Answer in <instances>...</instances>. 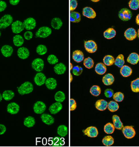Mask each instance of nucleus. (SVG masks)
<instances>
[{"label": "nucleus", "instance_id": "nucleus-1", "mask_svg": "<svg viewBox=\"0 0 139 147\" xmlns=\"http://www.w3.org/2000/svg\"><path fill=\"white\" fill-rule=\"evenodd\" d=\"M33 90V86L32 84L29 82L26 81L22 84L21 86L18 87V92L21 95H25L27 94L32 92Z\"/></svg>", "mask_w": 139, "mask_h": 147}, {"label": "nucleus", "instance_id": "nucleus-2", "mask_svg": "<svg viewBox=\"0 0 139 147\" xmlns=\"http://www.w3.org/2000/svg\"><path fill=\"white\" fill-rule=\"evenodd\" d=\"M13 17L11 15L5 14L0 19V29H5L13 23Z\"/></svg>", "mask_w": 139, "mask_h": 147}, {"label": "nucleus", "instance_id": "nucleus-3", "mask_svg": "<svg viewBox=\"0 0 139 147\" xmlns=\"http://www.w3.org/2000/svg\"><path fill=\"white\" fill-rule=\"evenodd\" d=\"M52 33L51 29L48 27H42L36 33V36L41 38H46Z\"/></svg>", "mask_w": 139, "mask_h": 147}, {"label": "nucleus", "instance_id": "nucleus-4", "mask_svg": "<svg viewBox=\"0 0 139 147\" xmlns=\"http://www.w3.org/2000/svg\"><path fill=\"white\" fill-rule=\"evenodd\" d=\"M122 133L126 138L131 139L134 137L136 135V131L133 126H126L125 127H123Z\"/></svg>", "mask_w": 139, "mask_h": 147}, {"label": "nucleus", "instance_id": "nucleus-5", "mask_svg": "<svg viewBox=\"0 0 139 147\" xmlns=\"http://www.w3.org/2000/svg\"><path fill=\"white\" fill-rule=\"evenodd\" d=\"M32 67L34 70L37 72H41L42 71L44 67L43 61L41 58H36L33 61Z\"/></svg>", "mask_w": 139, "mask_h": 147}, {"label": "nucleus", "instance_id": "nucleus-6", "mask_svg": "<svg viewBox=\"0 0 139 147\" xmlns=\"http://www.w3.org/2000/svg\"><path fill=\"white\" fill-rule=\"evenodd\" d=\"M118 16L122 21H128L132 17V13L127 9H122L119 12Z\"/></svg>", "mask_w": 139, "mask_h": 147}, {"label": "nucleus", "instance_id": "nucleus-7", "mask_svg": "<svg viewBox=\"0 0 139 147\" xmlns=\"http://www.w3.org/2000/svg\"><path fill=\"white\" fill-rule=\"evenodd\" d=\"M24 26L23 23L19 20H17L12 23L11 25V30L12 32L15 34H18L21 32L24 29Z\"/></svg>", "mask_w": 139, "mask_h": 147}, {"label": "nucleus", "instance_id": "nucleus-8", "mask_svg": "<svg viewBox=\"0 0 139 147\" xmlns=\"http://www.w3.org/2000/svg\"><path fill=\"white\" fill-rule=\"evenodd\" d=\"M84 48L89 53H94L97 50V45L93 41H89L84 42Z\"/></svg>", "mask_w": 139, "mask_h": 147}, {"label": "nucleus", "instance_id": "nucleus-9", "mask_svg": "<svg viewBox=\"0 0 139 147\" xmlns=\"http://www.w3.org/2000/svg\"><path fill=\"white\" fill-rule=\"evenodd\" d=\"M46 110L45 104L41 101L36 102L33 106L34 112L36 114H42Z\"/></svg>", "mask_w": 139, "mask_h": 147}, {"label": "nucleus", "instance_id": "nucleus-10", "mask_svg": "<svg viewBox=\"0 0 139 147\" xmlns=\"http://www.w3.org/2000/svg\"><path fill=\"white\" fill-rule=\"evenodd\" d=\"M85 135L90 138H96L98 135V130L96 127L90 126L83 130Z\"/></svg>", "mask_w": 139, "mask_h": 147}, {"label": "nucleus", "instance_id": "nucleus-11", "mask_svg": "<svg viewBox=\"0 0 139 147\" xmlns=\"http://www.w3.org/2000/svg\"><path fill=\"white\" fill-rule=\"evenodd\" d=\"M46 80V78L45 75L42 73H37L34 78V81L38 86H41L43 84H45Z\"/></svg>", "mask_w": 139, "mask_h": 147}, {"label": "nucleus", "instance_id": "nucleus-12", "mask_svg": "<svg viewBox=\"0 0 139 147\" xmlns=\"http://www.w3.org/2000/svg\"><path fill=\"white\" fill-rule=\"evenodd\" d=\"M23 26L25 29L27 30H33L36 27V21L33 18H28L23 22Z\"/></svg>", "mask_w": 139, "mask_h": 147}, {"label": "nucleus", "instance_id": "nucleus-13", "mask_svg": "<svg viewBox=\"0 0 139 147\" xmlns=\"http://www.w3.org/2000/svg\"><path fill=\"white\" fill-rule=\"evenodd\" d=\"M20 110V107L18 104L16 103H10L7 106V111L11 114H17Z\"/></svg>", "mask_w": 139, "mask_h": 147}, {"label": "nucleus", "instance_id": "nucleus-14", "mask_svg": "<svg viewBox=\"0 0 139 147\" xmlns=\"http://www.w3.org/2000/svg\"><path fill=\"white\" fill-rule=\"evenodd\" d=\"M137 32L134 29L129 28L124 33V36L126 38L128 41H133L137 37Z\"/></svg>", "mask_w": 139, "mask_h": 147}, {"label": "nucleus", "instance_id": "nucleus-15", "mask_svg": "<svg viewBox=\"0 0 139 147\" xmlns=\"http://www.w3.org/2000/svg\"><path fill=\"white\" fill-rule=\"evenodd\" d=\"M83 15L89 19H94L96 17V13L90 7H85L83 10Z\"/></svg>", "mask_w": 139, "mask_h": 147}, {"label": "nucleus", "instance_id": "nucleus-16", "mask_svg": "<svg viewBox=\"0 0 139 147\" xmlns=\"http://www.w3.org/2000/svg\"><path fill=\"white\" fill-rule=\"evenodd\" d=\"M62 109H63V106H62L61 103L56 102L52 104L49 108V110L50 113L52 114H55L60 112Z\"/></svg>", "mask_w": 139, "mask_h": 147}, {"label": "nucleus", "instance_id": "nucleus-17", "mask_svg": "<svg viewBox=\"0 0 139 147\" xmlns=\"http://www.w3.org/2000/svg\"><path fill=\"white\" fill-rule=\"evenodd\" d=\"M17 55L21 59H26L29 56V51L26 48H20L17 51Z\"/></svg>", "mask_w": 139, "mask_h": 147}, {"label": "nucleus", "instance_id": "nucleus-18", "mask_svg": "<svg viewBox=\"0 0 139 147\" xmlns=\"http://www.w3.org/2000/svg\"><path fill=\"white\" fill-rule=\"evenodd\" d=\"M42 122L47 125H51L54 123V119L51 115L48 114H42L41 116Z\"/></svg>", "mask_w": 139, "mask_h": 147}, {"label": "nucleus", "instance_id": "nucleus-19", "mask_svg": "<svg viewBox=\"0 0 139 147\" xmlns=\"http://www.w3.org/2000/svg\"><path fill=\"white\" fill-rule=\"evenodd\" d=\"M73 59L76 63H81L84 60V54L81 51H75L73 53Z\"/></svg>", "mask_w": 139, "mask_h": 147}, {"label": "nucleus", "instance_id": "nucleus-20", "mask_svg": "<svg viewBox=\"0 0 139 147\" xmlns=\"http://www.w3.org/2000/svg\"><path fill=\"white\" fill-rule=\"evenodd\" d=\"M1 51L3 56L5 57H10L13 52V49L11 46L4 45L1 48Z\"/></svg>", "mask_w": 139, "mask_h": 147}, {"label": "nucleus", "instance_id": "nucleus-21", "mask_svg": "<svg viewBox=\"0 0 139 147\" xmlns=\"http://www.w3.org/2000/svg\"><path fill=\"white\" fill-rule=\"evenodd\" d=\"M108 103L105 100H99L95 103V107L96 109L100 111H104L106 109Z\"/></svg>", "mask_w": 139, "mask_h": 147}, {"label": "nucleus", "instance_id": "nucleus-22", "mask_svg": "<svg viewBox=\"0 0 139 147\" xmlns=\"http://www.w3.org/2000/svg\"><path fill=\"white\" fill-rule=\"evenodd\" d=\"M53 70L58 75H62L64 74L66 71V67L63 63H59L55 65L53 68Z\"/></svg>", "mask_w": 139, "mask_h": 147}, {"label": "nucleus", "instance_id": "nucleus-23", "mask_svg": "<svg viewBox=\"0 0 139 147\" xmlns=\"http://www.w3.org/2000/svg\"><path fill=\"white\" fill-rule=\"evenodd\" d=\"M112 121H113V125L115 129L120 130L123 128V124L118 116L114 115L112 116Z\"/></svg>", "mask_w": 139, "mask_h": 147}, {"label": "nucleus", "instance_id": "nucleus-24", "mask_svg": "<svg viewBox=\"0 0 139 147\" xmlns=\"http://www.w3.org/2000/svg\"><path fill=\"white\" fill-rule=\"evenodd\" d=\"M139 61V55L136 53H131L127 58V62L128 63L136 65Z\"/></svg>", "mask_w": 139, "mask_h": 147}, {"label": "nucleus", "instance_id": "nucleus-25", "mask_svg": "<svg viewBox=\"0 0 139 147\" xmlns=\"http://www.w3.org/2000/svg\"><path fill=\"white\" fill-rule=\"evenodd\" d=\"M114 81V77L111 74H106L102 78L103 83L106 86H111Z\"/></svg>", "mask_w": 139, "mask_h": 147}, {"label": "nucleus", "instance_id": "nucleus-26", "mask_svg": "<svg viewBox=\"0 0 139 147\" xmlns=\"http://www.w3.org/2000/svg\"><path fill=\"white\" fill-rule=\"evenodd\" d=\"M45 85L49 90H53L57 87V81L53 78H49L46 80Z\"/></svg>", "mask_w": 139, "mask_h": 147}, {"label": "nucleus", "instance_id": "nucleus-27", "mask_svg": "<svg viewBox=\"0 0 139 147\" xmlns=\"http://www.w3.org/2000/svg\"><path fill=\"white\" fill-rule=\"evenodd\" d=\"M120 73L122 76L128 77L132 74V69H131V68L130 67L127 65H124L121 68Z\"/></svg>", "mask_w": 139, "mask_h": 147}, {"label": "nucleus", "instance_id": "nucleus-28", "mask_svg": "<svg viewBox=\"0 0 139 147\" xmlns=\"http://www.w3.org/2000/svg\"><path fill=\"white\" fill-rule=\"evenodd\" d=\"M70 20L73 23H79L81 20V15L79 13L72 11L70 14Z\"/></svg>", "mask_w": 139, "mask_h": 147}, {"label": "nucleus", "instance_id": "nucleus-29", "mask_svg": "<svg viewBox=\"0 0 139 147\" xmlns=\"http://www.w3.org/2000/svg\"><path fill=\"white\" fill-rule=\"evenodd\" d=\"M95 71L99 75L104 74L106 71V65L102 63H98L95 67Z\"/></svg>", "mask_w": 139, "mask_h": 147}, {"label": "nucleus", "instance_id": "nucleus-30", "mask_svg": "<svg viewBox=\"0 0 139 147\" xmlns=\"http://www.w3.org/2000/svg\"><path fill=\"white\" fill-rule=\"evenodd\" d=\"M62 25H63V22H62L61 20L59 18H54L51 21V26L54 29H59L61 27Z\"/></svg>", "mask_w": 139, "mask_h": 147}, {"label": "nucleus", "instance_id": "nucleus-31", "mask_svg": "<svg viewBox=\"0 0 139 147\" xmlns=\"http://www.w3.org/2000/svg\"><path fill=\"white\" fill-rule=\"evenodd\" d=\"M116 35L115 30L112 28H110L107 29L104 33V37L107 39H111L114 38Z\"/></svg>", "mask_w": 139, "mask_h": 147}, {"label": "nucleus", "instance_id": "nucleus-32", "mask_svg": "<svg viewBox=\"0 0 139 147\" xmlns=\"http://www.w3.org/2000/svg\"><path fill=\"white\" fill-rule=\"evenodd\" d=\"M57 134L61 137L65 136L68 134V128L65 125H61L57 129Z\"/></svg>", "mask_w": 139, "mask_h": 147}, {"label": "nucleus", "instance_id": "nucleus-33", "mask_svg": "<svg viewBox=\"0 0 139 147\" xmlns=\"http://www.w3.org/2000/svg\"><path fill=\"white\" fill-rule=\"evenodd\" d=\"M24 125L27 128H32L35 124V120L34 118L32 116H28L24 120Z\"/></svg>", "mask_w": 139, "mask_h": 147}, {"label": "nucleus", "instance_id": "nucleus-34", "mask_svg": "<svg viewBox=\"0 0 139 147\" xmlns=\"http://www.w3.org/2000/svg\"><path fill=\"white\" fill-rule=\"evenodd\" d=\"M107 108L110 112H115L118 110L119 105L117 102L115 101H111L108 103Z\"/></svg>", "mask_w": 139, "mask_h": 147}, {"label": "nucleus", "instance_id": "nucleus-35", "mask_svg": "<svg viewBox=\"0 0 139 147\" xmlns=\"http://www.w3.org/2000/svg\"><path fill=\"white\" fill-rule=\"evenodd\" d=\"M2 96L3 98L6 101H10L14 97V93L11 90H6L3 92Z\"/></svg>", "mask_w": 139, "mask_h": 147}, {"label": "nucleus", "instance_id": "nucleus-36", "mask_svg": "<svg viewBox=\"0 0 139 147\" xmlns=\"http://www.w3.org/2000/svg\"><path fill=\"white\" fill-rule=\"evenodd\" d=\"M13 43L15 46H21L24 43V39L21 36L17 35L13 37Z\"/></svg>", "mask_w": 139, "mask_h": 147}, {"label": "nucleus", "instance_id": "nucleus-37", "mask_svg": "<svg viewBox=\"0 0 139 147\" xmlns=\"http://www.w3.org/2000/svg\"><path fill=\"white\" fill-rule=\"evenodd\" d=\"M102 143L106 146H112L114 143V140L111 136H106L103 138Z\"/></svg>", "mask_w": 139, "mask_h": 147}, {"label": "nucleus", "instance_id": "nucleus-38", "mask_svg": "<svg viewBox=\"0 0 139 147\" xmlns=\"http://www.w3.org/2000/svg\"><path fill=\"white\" fill-rule=\"evenodd\" d=\"M65 98V94L63 91H59L56 92V94H55V100H56L57 102L58 103H61L63 102Z\"/></svg>", "mask_w": 139, "mask_h": 147}, {"label": "nucleus", "instance_id": "nucleus-39", "mask_svg": "<svg viewBox=\"0 0 139 147\" xmlns=\"http://www.w3.org/2000/svg\"><path fill=\"white\" fill-rule=\"evenodd\" d=\"M115 127L111 123H108L104 126V132L107 134H112L114 133Z\"/></svg>", "mask_w": 139, "mask_h": 147}, {"label": "nucleus", "instance_id": "nucleus-40", "mask_svg": "<svg viewBox=\"0 0 139 147\" xmlns=\"http://www.w3.org/2000/svg\"><path fill=\"white\" fill-rule=\"evenodd\" d=\"M104 63L105 65L111 66L115 63V59L112 56L106 55L104 58Z\"/></svg>", "mask_w": 139, "mask_h": 147}, {"label": "nucleus", "instance_id": "nucleus-41", "mask_svg": "<svg viewBox=\"0 0 139 147\" xmlns=\"http://www.w3.org/2000/svg\"><path fill=\"white\" fill-rule=\"evenodd\" d=\"M114 64L116 66L121 68L124 66V56L122 55H118V57L116 58Z\"/></svg>", "mask_w": 139, "mask_h": 147}, {"label": "nucleus", "instance_id": "nucleus-42", "mask_svg": "<svg viewBox=\"0 0 139 147\" xmlns=\"http://www.w3.org/2000/svg\"><path fill=\"white\" fill-rule=\"evenodd\" d=\"M90 92L92 94V95L97 97L100 95V92H101V89L98 86H94L91 87L90 90Z\"/></svg>", "mask_w": 139, "mask_h": 147}, {"label": "nucleus", "instance_id": "nucleus-43", "mask_svg": "<svg viewBox=\"0 0 139 147\" xmlns=\"http://www.w3.org/2000/svg\"><path fill=\"white\" fill-rule=\"evenodd\" d=\"M47 52V48L43 45H39L36 48V53L39 55H43Z\"/></svg>", "mask_w": 139, "mask_h": 147}, {"label": "nucleus", "instance_id": "nucleus-44", "mask_svg": "<svg viewBox=\"0 0 139 147\" xmlns=\"http://www.w3.org/2000/svg\"><path fill=\"white\" fill-rule=\"evenodd\" d=\"M131 88L134 92H139V78L131 82Z\"/></svg>", "mask_w": 139, "mask_h": 147}, {"label": "nucleus", "instance_id": "nucleus-45", "mask_svg": "<svg viewBox=\"0 0 139 147\" xmlns=\"http://www.w3.org/2000/svg\"><path fill=\"white\" fill-rule=\"evenodd\" d=\"M83 64L85 66V67H86L88 69H90V68H92L93 67H94V60H93L91 58L88 57L84 60Z\"/></svg>", "mask_w": 139, "mask_h": 147}, {"label": "nucleus", "instance_id": "nucleus-46", "mask_svg": "<svg viewBox=\"0 0 139 147\" xmlns=\"http://www.w3.org/2000/svg\"><path fill=\"white\" fill-rule=\"evenodd\" d=\"M124 94L123 93L121 92H115V93L113 96V98L116 102H121L124 100Z\"/></svg>", "mask_w": 139, "mask_h": 147}, {"label": "nucleus", "instance_id": "nucleus-47", "mask_svg": "<svg viewBox=\"0 0 139 147\" xmlns=\"http://www.w3.org/2000/svg\"><path fill=\"white\" fill-rule=\"evenodd\" d=\"M129 7L133 10H137L139 8V0H131L129 2Z\"/></svg>", "mask_w": 139, "mask_h": 147}, {"label": "nucleus", "instance_id": "nucleus-48", "mask_svg": "<svg viewBox=\"0 0 139 147\" xmlns=\"http://www.w3.org/2000/svg\"><path fill=\"white\" fill-rule=\"evenodd\" d=\"M73 74L76 76H79L83 72V68L80 66H75L72 69Z\"/></svg>", "mask_w": 139, "mask_h": 147}, {"label": "nucleus", "instance_id": "nucleus-49", "mask_svg": "<svg viewBox=\"0 0 139 147\" xmlns=\"http://www.w3.org/2000/svg\"><path fill=\"white\" fill-rule=\"evenodd\" d=\"M47 61L48 63L51 64V65H53V64H57V63L58 62V59L57 58V57L54 55H50L48 56V58H47Z\"/></svg>", "mask_w": 139, "mask_h": 147}, {"label": "nucleus", "instance_id": "nucleus-50", "mask_svg": "<svg viewBox=\"0 0 139 147\" xmlns=\"http://www.w3.org/2000/svg\"><path fill=\"white\" fill-rule=\"evenodd\" d=\"M77 7V1L76 0H70V11H73Z\"/></svg>", "mask_w": 139, "mask_h": 147}, {"label": "nucleus", "instance_id": "nucleus-51", "mask_svg": "<svg viewBox=\"0 0 139 147\" xmlns=\"http://www.w3.org/2000/svg\"><path fill=\"white\" fill-rule=\"evenodd\" d=\"M77 107V104L73 98L70 99V110L73 111Z\"/></svg>", "mask_w": 139, "mask_h": 147}, {"label": "nucleus", "instance_id": "nucleus-52", "mask_svg": "<svg viewBox=\"0 0 139 147\" xmlns=\"http://www.w3.org/2000/svg\"><path fill=\"white\" fill-rule=\"evenodd\" d=\"M105 96L107 97V98H111V97H112L114 96V91L112 89L110 88H108L104 92Z\"/></svg>", "mask_w": 139, "mask_h": 147}, {"label": "nucleus", "instance_id": "nucleus-53", "mask_svg": "<svg viewBox=\"0 0 139 147\" xmlns=\"http://www.w3.org/2000/svg\"><path fill=\"white\" fill-rule=\"evenodd\" d=\"M24 37H25V39H26L27 40V41L30 40L33 37V33H32V32H30V31H27V32L25 33Z\"/></svg>", "mask_w": 139, "mask_h": 147}, {"label": "nucleus", "instance_id": "nucleus-54", "mask_svg": "<svg viewBox=\"0 0 139 147\" xmlns=\"http://www.w3.org/2000/svg\"><path fill=\"white\" fill-rule=\"evenodd\" d=\"M7 8V4L3 1H0V12H2Z\"/></svg>", "mask_w": 139, "mask_h": 147}, {"label": "nucleus", "instance_id": "nucleus-55", "mask_svg": "<svg viewBox=\"0 0 139 147\" xmlns=\"http://www.w3.org/2000/svg\"><path fill=\"white\" fill-rule=\"evenodd\" d=\"M6 131V127L2 124H0V135H3Z\"/></svg>", "mask_w": 139, "mask_h": 147}, {"label": "nucleus", "instance_id": "nucleus-56", "mask_svg": "<svg viewBox=\"0 0 139 147\" xmlns=\"http://www.w3.org/2000/svg\"><path fill=\"white\" fill-rule=\"evenodd\" d=\"M19 0H10V3L13 5H16L19 4Z\"/></svg>", "mask_w": 139, "mask_h": 147}, {"label": "nucleus", "instance_id": "nucleus-57", "mask_svg": "<svg viewBox=\"0 0 139 147\" xmlns=\"http://www.w3.org/2000/svg\"><path fill=\"white\" fill-rule=\"evenodd\" d=\"M136 23H137V25H139V14L137 15L136 19Z\"/></svg>", "mask_w": 139, "mask_h": 147}, {"label": "nucleus", "instance_id": "nucleus-58", "mask_svg": "<svg viewBox=\"0 0 139 147\" xmlns=\"http://www.w3.org/2000/svg\"><path fill=\"white\" fill-rule=\"evenodd\" d=\"M70 81L72 82V80H73V77H72V74H70Z\"/></svg>", "mask_w": 139, "mask_h": 147}, {"label": "nucleus", "instance_id": "nucleus-59", "mask_svg": "<svg viewBox=\"0 0 139 147\" xmlns=\"http://www.w3.org/2000/svg\"><path fill=\"white\" fill-rule=\"evenodd\" d=\"M3 96H2V94L0 93V102H1V101H2V99H3Z\"/></svg>", "mask_w": 139, "mask_h": 147}, {"label": "nucleus", "instance_id": "nucleus-60", "mask_svg": "<svg viewBox=\"0 0 139 147\" xmlns=\"http://www.w3.org/2000/svg\"><path fill=\"white\" fill-rule=\"evenodd\" d=\"M73 69V65H72V64H70V69Z\"/></svg>", "mask_w": 139, "mask_h": 147}, {"label": "nucleus", "instance_id": "nucleus-61", "mask_svg": "<svg viewBox=\"0 0 139 147\" xmlns=\"http://www.w3.org/2000/svg\"><path fill=\"white\" fill-rule=\"evenodd\" d=\"M93 2H98L99 0H92Z\"/></svg>", "mask_w": 139, "mask_h": 147}, {"label": "nucleus", "instance_id": "nucleus-62", "mask_svg": "<svg viewBox=\"0 0 139 147\" xmlns=\"http://www.w3.org/2000/svg\"><path fill=\"white\" fill-rule=\"evenodd\" d=\"M137 35H138V37L139 38V29L138 30V33H137Z\"/></svg>", "mask_w": 139, "mask_h": 147}, {"label": "nucleus", "instance_id": "nucleus-63", "mask_svg": "<svg viewBox=\"0 0 139 147\" xmlns=\"http://www.w3.org/2000/svg\"><path fill=\"white\" fill-rule=\"evenodd\" d=\"M1 32H0V36H1Z\"/></svg>", "mask_w": 139, "mask_h": 147}]
</instances>
